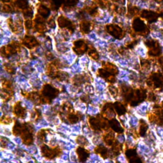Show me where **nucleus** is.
<instances>
[{
  "instance_id": "1",
  "label": "nucleus",
  "mask_w": 163,
  "mask_h": 163,
  "mask_svg": "<svg viewBox=\"0 0 163 163\" xmlns=\"http://www.w3.org/2000/svg\"><path fill=\"white\" fill-rule=\"evenodd\" d=\"M134 28L137 31H142L145 28V25L142 21L138 19L134 22Z\"/></svg>"
},
{
  "instance_id": "3",
  "label": "nucleus",
  "mask_w": 163,
  "mask_h": 163,
  "mask_svg": "<svg viewBox=\"0 0 163 163\" xmlns=\"http://www.w3.org/2000/svg\"><path fill=\"white\" fill-rule=\"evenodd\" d=\"M39 12L40 13V14L42 15V16H44V17H47V15L49 13V11L47 10L46 8L44 7H41Z\"/></svg>"
},
{
  "instance_id": "5",
  "label": "nucleus",
  "mask_w": 163,
  "mask_h": 163,
  "mask_svg": "<svg viewBox=\"0 0 163 163\" xmlns=\"http://www.w3.org/2000/svg\"><path fill=\"white\" fill-rule=\"evenodd\" d=\"M26 0H18V5L21 8H25L26 7Z\"/></svg>"
},
{
  "instance_id": "2",
  "label": "nucleus",
  "mask_w": 163,
  "mask_h": 163,
  "mask_svg": "<svg viewBox=\"0 0 163 163\" xmlns=\"http://www.w3.org/2000/svg\"><path fill=\"white\" fill-rule=\"evenodd\" d=\"M147 129H148V126L147 125L145 122H143V123L142 122V124L141 126H140V133H141L142 134H145L147 131Z\"/></svg>"
},
{
  "instance_id": "4",
  "label": "nucleus",
  "mask_w": 163,
  "mask_h": 163,
  "mask_svg": "<svg viewBox=\"0 0 163 163\" xmlns=\"http://www.w3.org/2000/svg\"><path fill=\"white\" fill-rule=\"evenodd\" d=\"M82 28L83 31H85V32H87V31L89 30V24L87 23V22H85V23L82 24V26H81Z\"/></svg>"
}]
</instances>
